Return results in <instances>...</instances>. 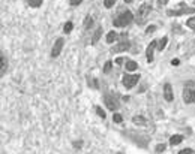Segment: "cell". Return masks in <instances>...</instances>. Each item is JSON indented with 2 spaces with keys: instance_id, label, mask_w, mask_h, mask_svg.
<instances>
[{
  "instance_id": "6da1fadb",
  "label": "cell",
  "mask_w": 195,
  "mask_h": 154,
  "mask_svg": "<svg viewBox=\"0 0 195 154\" xmlns=\"http://www.w3.org/2000/svg\"><path fill=\"white\" fill-rule=\"evenodd\" d=\"M183 100L186 103H195V82L188 81L183 88Z\"/></svg>"
},
{
  "instance_id": "7a4b0ae2",
  "label": "cell",
  "mask_w": 195,
  "mask_h": 154,
  "mask_svg": "<svg viewBox=\"0 0 195 154\" xmlns=\"http://www.w3.org/2000/svg\"><path fill=\"white\" fill-rule=\"evenodd\" d=\"M150 12H152V6L146 2V3H143L140 8H138V12H137V17H135V20H137V23L138 24H141V23H144L147 18H149V15H150Z\"/></svg>"
},
{
  "instance_id": "3957f363",
  "label": "cell",
  "mask_w": 195,
  "mask_h": 154,
  "mask_svg": "<svg viewBox=\"0 0 195 154\" xmlns=\"http://www.w3.org/2000/svg\"><path fill=\"white\" fill-rule=\"evenodd\" d=\"M132 20H134L132 12H131V11H126V12H122V14L114 20V26H116V27H125V26H128L129 23H132Z\"/></svg>"
},
{
  "instance_id": "277c9868",
  "label": "cell",
  "mask_w": 195,
  "mask_h": 154,
  "mask_svg": "<svg viewBox=\"0 0 195 154\" xmlns=\"http://www.w3.org/2000/svg\"><path fill=\"white\" fill-rule=\"evenodd\" d=\"M189 12H194V9H192V8H188L185 3H180L179 8L168 11V15H170V17H173V15L177 17V15H183V14H189Z\"/></svg>"
},
{
  "instance_id": "5b68a950",
  "label": "cell",
  "mask_w": 195,
  "mask_h": 154,
  "mask_svg": "<svg viewBox=\"0 0 195 154\" xmlns=\"http://www.w3.org/2000/svg\"><path fill=\"white\" fill-rule=\"evenodd\" d=\"M104 102H105L107 108L111 109V111H116V109L119 108V102H117V99H116L114 96H111V94H105V96H104Z\"/></svg>"
},
{
  "instance_id": "8992f818",
  "label": "cell",
  "mask_w": 195,
  "mask_h": 154,
  "mask_svg": "<svg viewBox=\"0 0 195 154\" xmlns=\"http://www.w3.org/2000/svg\"><path fill=\"white\" fill-rule=\"evenodd\" d=\"M140 79V75H125L123 76V85L126 88H132Z\"/></svg>"
},
{
  "instance_id": "52a82bcc",
  "label": "cell",
  "mask_w": 195,
  "mask_h": 154,
  "mask_svg": "<svg viewBox=\"0 0 195 154\" xmlns=\"http://www.w3.org/2000/svg\"><path fill=\"white\" fill-rule=\"evenodd\" d=\"M63 44H65V39H63V38H59V39L56 41V44H54V47H53V50H51V56H53V57H57V56L62 53Z\"/></svg>"
},
{
  "instance_id": "ba28073f",
  "label": "cell",
  "mask_w": 195,
  "mask_h": 154,
  "mask_svg": "<svg viewBox=\"0 0 195 154\" xmlns=\"http://www.w3.org/2000/svg\"><path fill=\"white\" fill-rule=\"evenodd\" d=\"M164 97H165V100H167V102H171V100L174 99L171 84H165V85H164Z\"/></svg>"
},
{
  "instance_id": "9c48e42d",
  "label": "cell",
  "mask_w": 195,
  "mask_h": 154,
  "mask_svg": "<svg viewBox=\"0 0 195 154\" xmlns=\"http://www.w3.org/2000/svg\"><path fill=\"white\" fill-rule=\"evenodd\" d=\"M156 41H153V42H150V45L147 47V51H146V56H147V61L149 63H152L153 61V50H155V47H156Z\"/></svg>"
},
{
  "instance_id": "30bf717a",
  "label": "cell",
  "mask_w": 195,
  "mask_h": 154,
  "mask_svg": "<svg viewBox=\"0 0 195 154\" xmlns=\"http://www.w3.org/2000/svg\"><path fill=\"white\" fill-rule=\"evenodd\" d=\"M128 47H129V42H128V41L125 39V41H123L122 44H119L117 47H114V50H113V51H114V53H120V51H125V50H126Z\"/></svg>"
},
{
  "instance_id": "8fae6325",
  "label": "cell",
  "mask_w": 195,
  "mask_h": 154,
  "mask_svg": "<svg viewBox=\"0 0 195 154\" xmlns=\"http://www.w3.org/2000/svg\"><path fill=\"white\" fill-rule=\"evenodd\" d=\"M101 35H102V27H98L96 32H95V35H93V38H92V44H93V45H95L98 41H99Z\"/></svg>"
},
{
  "instance_id": "7c38bea8",
  "label": "cell",
  "mask_w": 195,
  "mask_h": 154,
  "mask_svg": "<svg viewBox=\"0 0 195 154\" xmlns=\"http://www.w3.org/2000/svg\"><path fill=\"white\" fill-rule=\"evenodd\" d=\"M182 141H183V136H180V135H174V136L170 138V144H171V145H177V144H180Z\"/></svg>"
},
{
  "instance_id": "4fadbf2b",
  "label": "cell",
  "mask_w": 195,
  "mask_h": 154,
  "mask_svg": "<svg viewBox=\"0 0 195 154\" xmlns=\"http://www.w3.org/2000/svg\"><path fill=\"white\" fill-rule=\"evenodd\" d=\"M2 67H0V75H5V72H6V67H8V61H6V57L2 54Z\"/></svg>"
},
{
  "instance_id": "5bb4252c",
  "label": "cell",
  "mask_w": 195,
  "mask_h": 154,
  "mask_svg": "<svg viewBox=\"0 0 195 154\" xmlns=\"http://www.w3.org/2000/svg\"><path fill=\"white\" fill-rule=\"evenodd\" d=\"M134 123H135V124H140V126H146V124H147L146 118L141 117V115H135V117H134Z\"/></svg>"
},
{
  "instance_id": "9a60e30c",
  "label": "cell",
  "mask_w": 195,
  "mask_h": 154,
  "mask_svg": "<svg viewBox=\"0 0 195 154\" xmlns=\"http://www.w3.org/2000/svg\"><path fill=\"white\" fill-rule=\"evenodd\" d=\"M137 67H138V64H137L134 60H128V61H126V69H128V70L132 72V70H135Z\"/></svg>"
},
{
  "instance_id": "2e32d148",
  "label": "cell",
  "mask_w": 195,
  "mask_h": 154,
  "mask_svg": "<svg viewBox=\"0 0 195 154\" xmlns=\"http://www.w3.org/2000/svg\"><path fill=\"white\" fill-rule=\"evenodd\" d=\"M116 39H117V33H116V32H110V33L107 35V42H108V44H113Z\"/></svg>"
},
{
  "instance_id": "e0dca14e",
  "label": "cell",
  "mask_w": 195,
  "mask_h": 154,
  "mask_svg": "<svg viewBox=\"0 0 195 154\" xmlns=\"http://www.w3.org/2000/svg\"><path fill=\"white\" fill-rule=\"evenodd\" d=\"M29 5L32 8H39L42 5V0H29Z\"/></svg>"
},
{
  "instance_id": "ac0fdd59",
  "label": "cell",
  "mask_w": 195,
  "mask_h": 154,
  "mask_svg": "<svg viewBox=\"0 0 195 154\" xmlns=\"http://www.w3.org/2000/svg\"><path fill=\"white\" fill-rule=\"evenodd\" d=\"M92 24H93V18L92 17H87L86 18V21H84V29L87 30V29H90L92 27Z\"/></svg>"
},
{
  "instance_id": "d6986e66",
  "label": "cell",
  "mask_w": 195,
  "mask_h": 154,
  "mask_svg": "<svg viewBox=\"0 0 195 154\" xmlns=\"http://www.w3.org/2000/svg\"><path fill=\"white\" fill-rule=\"evenodd\" d=\"M72 29H74V24H72L71 21H68V23L65 24V27H63L65 33H71V32H72Z\"/></svg>"
},
{
  "instance_id": "ffe728a7",
  "label": "cell",
  "mask_w": 195,
  "mask_h": 154,
  "mask_svg": "<svg viewBox=\"0 0 195 154\" xmlns=\"http://www.w3.org/2000/svg\"><path fill=\"white\" fill-rule=\"evenodd\" d=\"M186 26H188L189 29H192V30H195V17H192V18H189V20L186 21Z\"/></svg>"
},
{
  "instance_id": "44dd1931",
  "label": "cell",
  "mask_w": 195,
  "mask_h": 154,
  "mask_svg": "<svg viewBox=\"0 0 195 154\" xmlns=\"http://www.w3.org/2000/svg\"><path fill=\"white\" fill-rule=\"evenodd\" d=\"M167 42H168V39H167V38H162V39H161V42H159V48H158V50H159V51H162V50L165 48Z\"/></svg>"
},
{
  "instance_id": "7402d4cb",
  "label": "cell",
  "mask_w": 195,
  "mask_h": 154,
  "mask_svg": "<svg viewBox=\"0 0 195 154\" xmlns=\"http://www.w3.org/2000/svg\"><path fill=\"white\" fill-rule=\"evenodd\" d=\"M114 3H116V0H104L105 8H111V6H114Z\"/></svg>"
},
{
  "instance_id": "603a6c76",
  "label": "cell",
  "mask_w": 195,
  "mask_h": 154,
  "mask_svg": "<svg viewBox=\"0 0 195 154\" xmlns=\"http://www.w3.org/2000/svg\"><path fill=\"white\" fill-rule=\"evenodd\" d=\"M111 66H113V63H111V61H107V63H105V66H104V72H105V73H108V72L111 70Z\"/></svg>"
},
{
  "instance_id": "cb8c5ba5",
  "label": "cell",
  "mask_w": 195,
  "mask_h": 154,
  "mask_svg": "<svg viewBox=\"0 0 195 154\" xmlns=\"http://www.w3.org/2000/svg\"><path fill=\"white\" fill-rule=\"evenodd\" d=\"M96 112H98V115H99L101 118H105V112H104L99 106H96Z\"/></svg>"
},
{
  "instance_id": "d4e9b609",
  "label": "cell",
  "mask_w": 195,
  "mask_h": 154,
  "mask_svg": "<svg viewBox=\"0 0 195 154\" xmlns=\"http://www.w3.org/2000/svg\"><path fill=\"white\" fill-rule=\"evenodd\" d=\"M113 120H114L116 123H122V115H120V114H114V115H113Z\"/></svg>"
},
{
  "instance_id": "484cf974",
  "label": "cell",
  "mask_w": 195,
  "mask_h": 154,
  "mask_svg": "<svg viewBox=\"0 0 195 154\" xmlns=\"http://www.w3.org/2000/svg\"><path fill=\"white\" fill-rule=\"evenodd\" d=\"M81 2H83V0H69V3H71L72 6H78Z\"/></svg>"
},
{
  "instance_id": "4316f807",
  "label": "cell",
  "mask_w": 195,
  "mask_h": 154,
  "mask_svg": "<svg viewBox=\"0 0 195 154\" xmlns=\"http://www.w3.org/2000/svg\"><path fill=\"white\" fill-rule=\"evenodd\" d=\"M191 153H192V150H191V148H185V150H182L179 154H191Z\"/></svg>"
},
{
  "instance_id": "83f0119b",
  "label": "cell",
  "mask_w": 195,
  "mask_h": 154,
  "mask_svg": "<svg viewBox=\"0 0 195 154\" xmlns=\"http://www.w3.org/2000/svg\"><path fill=\"white\" fill-rule=\"evenodd\" d=\"M155 30H156V27H155V26H150V27L146 29V33H152V32H155Z\"/></svg>"
},
{
  "instance_id": "f1b7e54d",
  "label": "cell",
  "mask_w": 195,
  "mask_h": 154,
  "mask_svg": "<svg viewBox=\"0 0 195 154\" xmlns=\"http://www.w3.org/2000/svg\"><path fill=\"white\" fill-rule=\"evenodd\" d=\"M164 150H165V145H164V144L156 147V151H158V153H161V151H164Z\"/></svg>"
},
{
  "instance_id": "f546056e",
  "label": "cell",
  "mask_w": 195,
  "mask_h": 154,
  "mask_svg": "<svg viewBox=\"0 0 195 154\" xmlns=\"http://www.w3.org/2000/svg\"><path fill=\"white\" fill-rule=\"evenodd\" d=\"M171 64H173V66H177V64H179V60H177V58H174V60L171 61Z\"/></svg>"
},
{
  "instance_id": "4dcf8cb0",
  "label": "cell",
  "mask_w": 195,
  "mask_h": 154,
  "mask_svg": "<svg viewBox=\"0 0 195 154\" xmlns=\"http://www.w3.org/2000/svg\"><path fill=\"white\" fill-rule=\"evenodd\" d=\"M123 60H125V58H117V60H116V63H117V64H122V63H123Z\"/></svg>"
},
{
  "instance_id": "1f68e13d",
  "label": "cell",
  "mask_w": 195,
  "mask_h": 154,
  "mask_svg": "<svg viewBox=\"0 0 195 154\" xmlns=\"http://www.w3.org/2000/svg\"><path fill=\"white\" fill-rule=\"evenodd\" d=\"M74 147H75V148H80V147H81V141H80V142H75Z\"/></svg>"
},
{
  "instance_id": "d6a6232c",
  "label": "cell",
  "mask_w": 195,
  "mask_h": 154,
  "mask_svg": "<svg viewBox=\"0 0 195 154\" xmlns=\"http://www.w3.org/2000/svg\"><path fill=\"white\" fill-rule=\"evenodd\" d=\"M159 3H161V5H167L168 0H159Z\"/></svg>"
},
{
  "instance_id": "836d02e7",
  "label": "cell",
  "mask_w": 195,
  "mask_h": 154,
  "mask_svg": "<svg viewBox=\"0 0 195 154\" xmlns=\"http://www.w3.org/2000/svg\"><path fill=\"white\" fill-rule=\"evenodd\" d=\"M125 2H126V3H131V2H132V0H125Z\"/></svg>"
},
{
  "instance_id": "e575fe53",
  "label": "cell",
  "mask_w": 195,
  "mask_h": 154,
  "mask_svg": "<svg viewBox=\"0 0 195 154\" xmlns=\"http://www.w3.org/2000/svg\"><path fill=\"white\" fill-rule=\"evenodd\" d=\"M119 154H120V153H119Z\"/></svg>"
}]
</instances>
